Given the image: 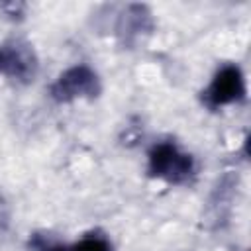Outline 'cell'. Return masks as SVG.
Instances as JSON below:
<instances>
[{
    "mask_svg": "<svg viewBox=\"0 0 251 251\" xmlns=\"http://www.w3.org/2000/svg\"><path fill=\"white\" fill-rule=\"evenodd\" d=\"M194 171V161L190 155L178 151L171 141H161L149 151V175L165 178L171 182H180L188 178Z\"/></svg>",
    "mask_w": 251,
    "mask_h": 251,
    "instance_id": "6da1fadb",
    "label": "cell"
},
{
    "mask_svg": "<svg viewBox=\"0 0 251 251\" xmlns=\"http://www.w3.org/2000/svg\"><path fill=\"white\" fill-rule=\"evenodd\" d=\"M100 82L96 73L86 65H75L59 75L51 86V96L59 102H69L75 98H92L98 96Z\"/></svg>",
    "mask_w": 251,
    "mask_h": 251,
    "instance_id": "7a4b0ae2",
    "label": "cell"
},
{
    "mask_svg": "<svg viewBox=\"0 0 251 251\" xmlns=\"http://www.w3.org/2000/svg\"><path fill=\"white\" fill-rule=\"evenodd\" d=\"M243 96H245V78L237 65H224L222 69H218L210 86L204 90V100L212 108L237 102Z\"/></svg>",
    "mask_w": 251,
    "mask_h": 251,
    "instance_id": "3957f363",
    "label": "cell"
},
{
    "mask_svg": "<svg viewBox=\"0 0 251 251\" xmlns=\"http://www.w3.org/2000/svg\"><path fill=\"white\" fill-rule=\"evenodd\" d=\"M2 55V75L18 78V80H29L35 75L37 63L33 57V51L24 43H10L0 47Z\"/></svg>",
    "mask_w": 251,
    "mask_h": 251,
    "instance_id": "277c9868",
    "label": "cell"
},
{
    "mask_svg": "<svg viewBox=\"0 0 251 251\" xmlns=\"http://www.w3.org/2000/svg\"><path fill=\"white\" fill-rule=\"evenodd\" d=\"M71 251H110V245L104 237L98 235H88L84 239H80Z\"/></svg>",
    "mask_w": 251,
    "mask_h": 251,
    "instance_id": "5b68a950",
    "label": "cell"
},
{
    "mask_svg": "<svg viewBox=\"0 0 251 251\" xmlns=\"http://www.w3.org/2000/svg\"><path fill=\"white\" fill-rule=\"evenodd\" d=\"M0 73H2V55H0Z\"/></svg>",
    "mask_w": 251,
    "mask_h": 251,
    "instance_id": "8992f818",
    "label": "cell"
}]
</instances>
